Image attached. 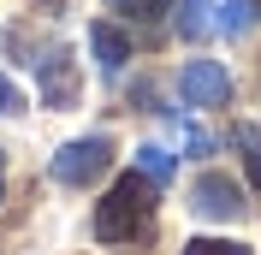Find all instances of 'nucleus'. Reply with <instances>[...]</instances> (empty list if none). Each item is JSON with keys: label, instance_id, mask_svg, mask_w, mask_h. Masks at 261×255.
I'll use <instances>...</instances> for the list:
<instances>
[{"label": "nucleus", "instance_id": "1", "mask_svg": "<svg viewBox=\"0 0 261 255\" xmlns=\"http://www.w3.org/2000/svg\"><path fill=\"white\" fill-rule=\"evenodd\" d=\"M154 178H143V172H125V178H113V190L95 202V238L101 243H137V238H148V225H154Z\"/></svg>", "mask_w": 261, "mask_h": 255}, {"label": "nucleus", "instance_id": "2", "mask_svg": "<svg viewBox=\"0 0 261 255\" xmlns=\"http://www.w3.org/2000/svg\"><path fill=\"white\" fill-rule=\"evenodd\" d=\"M107 166H113V137H77V143L54 148L48 178H54V184H65V190H83V184H95Z\"/></svg>", "mask_w": 261, "mask_h": 255}, {"label": "nucleus", "instance_id": "3", "mask_svg": "<svg viewBox=\"0 0 261 255\" xmlns=\"http://www.w3.org/2000/svg\"><path fill=\"white\" fill-rule=\"evenodd\" d=\"M178 95L190 101V107H226L231 101V71L220 60H190L178 71Z\"/></svg>", "mask_w": 261, "mask_h": 255}, {"label": "nucleus", "instance_id": "4", "mask_svg": "<svg viewBox=\"0 0 261 255\" xmlns=\"http://www.w3.org/2000/svg\"><path fill=\"white\" fill-rule=\"evenodd\" d=\"M36 83H42V101L48 107H77V60L65 48H48L42 60H36Z\"/></svg>", "mask_w": 261, "mask_h": 255}, {"label": "nucleus", "instance_id": "5", "mask_svg": "<svg viewBox=\"0 0 261 255\" xmlns=\"http://www.w3.org/2000/svg\"><path fill=\"white\" fill-rule=\"evenodd\" d=\"M190 208L202 220H238V214H244V190H238V178H226V172H202L196 190H190Z\"/></svg>", "mask_w": 261, "mask_h": 255}, {"label": "nucleus", "instance_id": "6", "mask_svg": "<svg viewBox=\"0 0 261 255\" xmlns=\"http://www.w3.org/2000/svg\"><path fill=\"white\" fill-rule=\"evenodd\" d=\"M89 48H95V65H101V78L113 83L119 71L130 65V36L119 30L113 18H101V24H89Z\"/></svg>", "mask_w": 261, "mask_h": 255}, {"label": "nucleus", "instance_id": "7", "mask_svg": "<svg viewBox=\"0 0 261 255\" xmlns=\"http://www.w3.org/2000/svg\"><path fill=\"white\" fill-rule=\"evenodd\" d=\"M220 6H214V0H178V36L184 42H202V36H214L220 30Z\"/></svg>", "mask_w": 261, "mask_h": 255}, {"label": "nucleus", "instance_id": "8", "mask_svg": "<svg viewBox=\"0 0 261 255\" xmlns=\"http://www.w3.org/2000/svg\"><path fill=\"white\" fill-rule=\"evenodd\" d=\"M172 6H178V0H107V12L130 18V24H161Z\"/></svg>", "mask_w": 261, "mask_h": 255}, {"label": "nucleus", "instance_id": "9", "mask_svg": "<svg viewBox=\"0 0 261 255\" xmlns=\"http://www.w3.org/2000/svg\"><path fill=\"white\" fill-rule=\"evenodd\" d=\"M231 148L244 155V172H249V184L261 190V125H238V131H231Z\"/></svg>", "mask_w": 261, "mask_h": 255}, {"label": "nucleus", "instance_id": "10", "mask_svg": "<svg viewBox=\"0 0 261 255\" xmlns=\"http://www.w3.org/2000/svg\"><path fill=\"white\" fill-rule=\"evenodd\" d=\"M172 166H178V160L166 155L161 143H143V148H137V172L154 178V184H172Z\"/></svg>", "mask_w": 261, "mask_h": 255}, {"label": "nucleus", "instance_id": "11", "mask_svg": "<svg viewBox=\"0 0 261 255\" xmlns=\"http://www.w3.org/2000/svg\"><path fill=\"white\" fill-rule=\"evenodd\" d=\"M249 12H255V0H226V6H220V30H226V36H244L249 30Z\"/></svg>", "mask_w": 261, "mask_h": 255}, {"label": "nucleus", "instance_id": "12", "mask_svg": "<svg viewBox=\"0 0 261 255\" xmlns=\"http://www.w3.org/2000/svg\"><path fill=\"white\" fill-rule=\"evenodd\" d=\"M178 255H249L244 243H231V238H190Z\"/></svg>", "mask_w": 261, "mask_h": 255}, {"label": "nucleus", "instance_id": "13", "mask_svg": "<svg viewBox=\"0 0 261 255\" xmlns=\"http://www.w3.org/2000/svg\"><path fill=\"white\" fill-rule=\"evenodd\" d=\"M18 107H24L18 83H12V78H0V119H6V113H18Z\"/></svg>", "mask_w": 261, "mask_h": 255}, {"label": "nucleus", "instance_id": "14", "mask_svg": "<svg viewBox=\"0 0 261 255\" xmlns=\"http://www.w3.org/2000/svg\"><path fill=\"white\" fill-rule=\"evenodd\" d=\"M190 148H196V155H214V137L202 125H190Z\"/></svg>", "mask_w": 261, "mask_h": 255}, {"label": "nucleus", "instance_id": "15", "mask_svg": "<svg viewBox=\"0 0 261 255\" xmlns=\"http://www.w3.org/2000/svg\"><path fill=\"white\" fill-rule=\"evenodd\" d=\"M0 196H6V160H0Z\"/></svg>", "mask_w": 261, "mask_h": 255}, {"label": "nucleus", "instance_id": "16", "mask_svg": "<svg viewBox=\"0 0 261 255\" xmlns=\"http://www.w3.org/2000/svg\"><path fill=\"white\" fill-rule=\"evenodd\" d=\"M255 12H261V0H255Z\"/></svg>", "mask_w": 261, "mask_h": 255}]
</instances>
